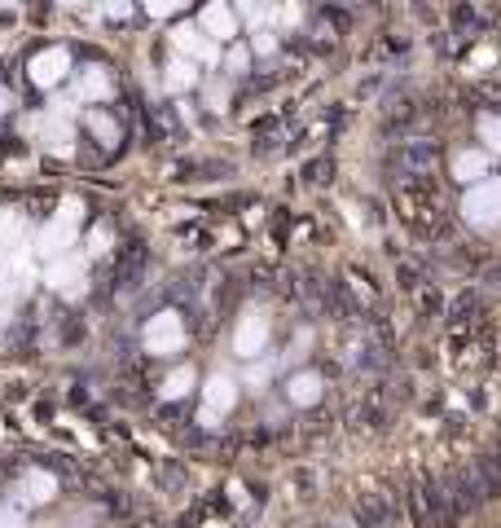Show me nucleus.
<instances>
[{"mask_svg":"<svg viewBox=\"0 0 501 528\" xmlns=\"http://www.w3.org/2000/svg\"><path fill=\"white\" fill-rule=\"evenodd\" d=\"M400 159H405V168H414V172H427V168H436V159H440V146H436V141H409Z\"/></svg>","mask_w":501,"mask_h":528,"instance_id":"4","label":"nucleus"},{"mask_svg":"<svg viewBox=\"0 0 501 528\" xmlns=\"http://www.w3.org/2000/svg\"><path fill=\"white\" fill-rule=\"evenodd\" d=\"M352 520L361 528H400V502L392 493H365L352 506Z\"/></svg>","mask_w":501,"mask_h":528,"instance_id":"2","label":"nucleus"},{"mask_svg":"<svg viewBox=\"0 0 501 528\" xmlns=\"http://www.w3.org/2000/svg\"><path fill=\"white\" fill-rule=\"evenodd\" d=\"M475 471H480V480H484V489H488V498H501V449H488V454L475 458Z\"/></svg>","mask_w":501,"mask_h":528,"instance_id":"3","label":"nucleus"},{"mask_svg":"<svg viewBox=\"0 0 501 528\" xmlns=\"http://www.w3.org/2000/svg\"><path fill=\"white\" fill-rule=\"evenodd\" d=\"M356 361H361V370H387V361H392V357H387V348L365 344V348H361V357H356Z\"/></svg>","mask_w":501,"mask_h":528,"instance_id":"5","label":"nucleus"},{"mask_svg":"<svg viewBox=\"0 0 501 528\" xmlns=\"http://www.w3.org/2000/svg\"><path fill=\"white\" fill-rule=\"evenodd\" d=\"M405 511L409 520H414V528H462L471 515L458 506V498L449 493V484H444V476H414L405 489Z\"/></svg>","mask_w":501,"mask_h":528,"instance_id":"1","label":"nucleus"},{"mask_svg":"<svg viewBox=\"0 0 501 528\" xmlns=\"http://www.w3.org/2000/svg\"><path fill=\"white\" fill-rule=\"evenodd\" d=\"M488 278H493V286H497V291H501V264H497L493 273H488Z\"/></svg>","mask_w":501,"mask_h":528,"instance_id":"7","label":"nucleus"},{"mask_svg":"<svg viewBox=\"0 0 501 528\" xmlns=\"http://www.w3.org/2000/svg\"><path fill=\"white\" fill-rule=\"evenodd\" d=\"M317 528H334V524H317Z\"/></svg>","mask_w":501,"mask_h":528,"instance_id":"8","label":"nucleus"},{"mask_svg":"<svg viewBox=\"0 0 501 528\" xmlns=\"http://www.w3.org/2000/svg\"><path fill=\"white\" fill-rule=\"evenodd\" d=\"M396 278H400V286H405V291H418V286H422V273L414 269V264H400V269H396Z\"/></svg>","mask_w":501,"mask_h":528,"instance_id":"6","label":"nucleus"}]
</instances>
